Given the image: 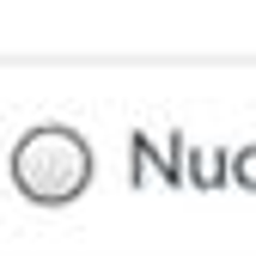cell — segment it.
<instances>
[{
    "mask_svg": "<svg viewBox=\"0 0 256 256\" xmlns=\"http://www.w3.org/2000/svg\"><path fill=\"white\" fill-rule=\"evenodd\" d=\"M189 189V134H128V189Z\"/></svg>",
    "mask_w": 256,
    "mask_h": 256,
    "instance_id": "7a4b0ae2",
    "label": "cell"
},
{
    "mask_svg": "<svg viewBox=\"0 0 256 256\" xmlns=\"http://www.w3.org/2000/svg\"><path fill=\"white\" fill-rule=\"evenodd\" d=\"M232 189H256V140L232 146Z\"/></svg>",
    "mask_w": 256,
    "mask_h": 256,
    "instance_id": "277c9868",
    "label": "cell"
},
{
    "mask_svg": "<svg viewBox=\"0 0 256 256\" xmlns=\"http://www.w3.org/2000/svg\"><path fill=\"white\" fill-rule=\"evenodd\" d=\"M6 177H12V189H18L24 202L68 208V202L86 196V183H92V146H86L80 128H68V122H37L6 152Z\"/></svg>",
    "mask_w": 256,
    "mask_h": 256,
    "instance_id": "6da1fadb",
    "label": "cell"
},
{
    "mask_svg": "<svg viewBox=\"0 0 256 256\" xmlns=\"http://www.w3.org/2000/svg\"><path fill=\"white\" fill-rule=\"evenodd\" d=\"M189 189H232V152L226 146H189Z\"/></svg>",
    "mask_w": 256,
    "mask_h": 256,
    "instance_id": "3957f363",
    "label": "cell"
}]
</instances>
